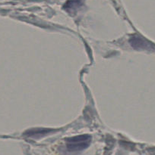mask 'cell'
Here are the masks:
<instances>
[{
  "label": "cell",
  "mask_w": 155,
  "mask_h": 155,
  "mask_svg": "<svg viewBox=\"0 0 155 155\" xmlns=\"http://www.w3.org/2000/svg\"><path fill=\"white\" fill-rule=\"evenodd\" d=\"M90 137L88 136H80L71 138L66 142V149L69 152L81 151L88 146Z\"/></svg>",
  "instance_id": "obj_1"
}]
</instances>
